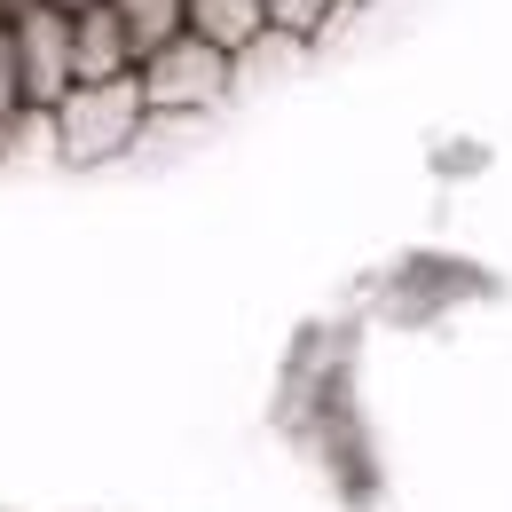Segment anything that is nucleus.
I'll return each mask as SVG.
<instances>
[{"label":"nucleus","mask_w":512,"mask_h":512,"mask_svg":"<svg viewBox=\"0 0 512 512\" xmlns=\"http://www.w3.org/2000/svg\"><path fill=\"white\" fill-rule=\"evenodd\" d=\"M142 64L134 56V32L119 24V8L103 0V8H87V16H71V71H79V87H103V79H127Z\"/></svg>","instance_id":"20e7f679"},{"label":"nucleus","mask_w":512,"mask_h":512,"mask_svg":"<svg viewBox=\"0 0 512 512\" xmlns=\"http://www.w3.org/2000/svg\"><path fill=\"white\" fill-rule=\"evenodd\" d=\"M24 8H40V0H0V24H16Z\"/></svg>","instance_id":"6e6552de"},{"label":"nucleus","mask_w":512,"mask_h":512,"mask_svg":"<svg viewBox=\"0 0 512 512\" xmlns=\"http://www.w3.org/2000/svg\"><path fill=\"white\" fill-rule=\"evenodd\" d=\"M347 8H355V0H268V32H284V40L308 48V40H323Z\"/></svg>","instance_id":"0eeeda50"},{"label":"nucleus","mask_w":512,"mask_h":512,"mask_svg":"<svg viewBox=\"0 0 512 512\" xmlns=\"http://www.w3.org/2000/svg\"><path fill=\"white\" fill-rule=\"evenodd\" d=\"M150 127V103H142V79H103V87H71L56 103V158L71 166H103L134 150V134Z\"/></svg>","instance_id":"f257e3e1"},{"label":"nucleus","mask_w":512,"mask_h":512,"mask_svg":"<svg viewBox=\"0 0 512 512\" xmlns=\"http://www.w3.org/2000/svg\"><path fill=\"white\" fill-rule=\"evenodd\" d=\"M8 71H16V103L24 111H56L71 87H79V71H71V16L64 8H24L16 24H8Z\"/></svg>","instance_id":"7ed1b4c3"},{"label":"nucleus","mask_w":512,"mask_h":512,"mask_svg":"<svg viewBox=\"0 0 512 512\" xmlns=\"http://www.w3.org/2000/svg\"><path fill=\"white\" fill-rule=\"evenodd\" d=\"M48 8H64V16H87V8H103V0H48Z\"/></svg>","instance_id":"1a4fd4ad"},{"label":"nucleus","mask_w":512,"mask_h":512,"mask_svg":"<svg viewBox=\"0 0 512 512\" xmlns=\"http://www.w3.org/2000/svg\"><path fill=\"white\" fill-rule=\"evenodd\" d=\"M111 8H119V24L134 32V56H150V48H166V40L190 32V0H111Z\"/></svg>","instance_id":"423d86ee"},{"label":"nucleus","mask_w":512,"mask_h":512,"mask_svg":"<svg viewBox=\"0 0 512 512\" xmlns=\"http://www.w3.org/2000/svg\"><path fill=\"white\" fill-rule=\"evenodd\" d=\"M190 32L221 56H245L253 40H268V0H190Z\"/></svg>","instance_id":"39448f33"},{"label":"nucleus","mask_w":512,"mask_h":512,"mask_svg":"<svg viewBox=\"0 0 512 512\" xmlns=\"http://www.w3.org/2000/svg\"><path fill=\"white\" fill-rule=\"evenodd\" d=\"M134 79H142L150 119H190V111H213V103L237 87V56H221V48H205L197 32H182V40L150 48Z\"/></svg>","instance_id":"f03ea898"}]
</instances>
